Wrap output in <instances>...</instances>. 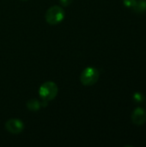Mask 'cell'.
<instances>
[{"label": "cell", "mask_w": 146, "mask_h": 147, "mask_svg": "<svg viewBox=\"0 0 146 147\" xmlns=\"http://www.w3.org/2000/svg\"><path fill=\"white\" fill-rule=\"evenodd\" d=\"M5 129L11 134H20L24 130V123L17 118L9 119L5 122Z\"/></svg>", "instance_id": "4"}, {"label": "cell", "mask_w": 146, "mask_h": 147, "mask_svg": "<svg viewBox=\"0 0 146 147\" xmlns=\"http://www.w3.org/2000/svg\"><path fill=\"white\" fill-rule=\"evenodd\" d=\"M23 1H26V0H23Z\"/></svg>", "instance_id": "11"}, {"label": "cell", "mask_w": 146, "mask_h": 147, "mask_svg": "<svg viewBox=\"0 0 146 147\" xmlns=\"http://www.w3.org/2000/svg\"><path fill=\"white\" fill-rule=\"evenodd\" d=\"M133 101L137 103H141L145 101V96L140 92H136L133 94Z\"/></svg>", "instance_id": "8"}, {"label": "cell", "mask_w": 146, "mask_h": 147, "mask_svg": "<svg viewBox=\"0 0 146 147\" xmlns=\"http://www.w3.org/2000/svg\"><path fill=\"white\" fill-rule=\"evenodd\" d=\"M58 86L54 82L47 81L43 83L39 89V96L40 97L46 102L53 100L58 95Z\"/></svg>", "instance_id": "2"}, {"label": "cell", "mask_w": 146, "mask_h": 147, "mask_svg": "<svg viewBox=\"0 0 146 147\" xmlns=\"http://www.w3.org/2000/svg\"><path fill=\"white\" fill-rule=\"evenodd\" d=\"M132 121L136 126H142L146 122V111L141 107L136 108L132 114Z\"/></svg>", "instance_id": "5"}, {"label": "cell", "mask_w": 146, "mask_h": 147, "mask_svg": "<svg viewBox=\"0 0 146 147\" xmlns=\"http://www.w3.org/2000/svg\"><path fill=\"white\" fill-rule=\"evenodd\" d=\"M59 1L63 7H68L73 2V0H59Z\"/></svg>", "instance_id": "10"}, {"label": "cell", "mask_w": 146, "mask_h": 147, "mask_svg": "<svg viewBox=\"0 0 146 147\" xmlns=\"http://www.w3.org/2000/svg\"><path fill=\"white\" fill-rule=\"evenodd\" d=\"M26 106H27V109L32 112H36L40 109L41 104L40 102L36 100V99H30L26 103Z\"/></svg>", "instance_id": "6"}, {"label": "cell", "mask_w": 146, "mask_h": 147, "mask_svg": "<svg viewBox=\"0 0 146 147\" xmlns=\"http://www.w3.org/2000/svg\"><path fill=\"white\" fill-rule=\"evenodd\" d=\"M133 9L136 13H143L146 10V0H137Z\"/></svg>", "instance_id": "7"}, {"label": "cell", "mask_w": 146, "mask_h": 147, "mask_svg": "<svg viewBox=\"0 0 146 147\" xmlns=\"http://www.w3.org/2000/svg\"><path fill=\"white\" fill-rule=\"evenodd\" d=\"M100 78L99 71L95 67H86L80 75V82L84 86H92L96 84Z\"/></svg>", "instance_id": "3"}, {"label": "cell", "mask_w": 146, "mask_h": 147, "mask_svg": "<svg viewBox=\"0 0 146 147\" xmlns=\"http://www.w3.org/2000/svg\"><path fill=\"white\" fill-rule=\"evenodd\" d=\"M136 2L137 0H123L124 5L127 8H133L135 5Z\"/></svg>", "instance_id": "9"}, {"label": "cell", "mask_w": 146, "mask_h": 147, "mask_svg": "<svg viewBox=\"0 0 146 147\" xmlns=\"http://www.w3.org/2000/svg\"><path fill=\"white\" fill-rule=\"evenodd\" d=\"M65 10L61 6L53 5L47 9L45 14L46 22L50 25H57L62 22L65 19Z\"/></svg>", "instance_id": "1"}]
</instances>
